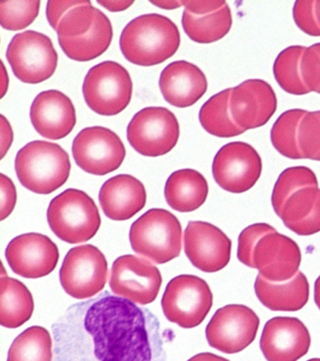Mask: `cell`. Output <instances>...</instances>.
Masks as SVG:
<instances>
[{
	"mask_svg": "<svg viewBox=\"0 0 320 361\" xmlns=\"http://www.w3.org/2000/svg\"><path fill=\"white\" fill-rule=\"evenodd\" d=\"M52 330L54 361H167L156 316L108 290L72 304Z\"/></svg>",
	"mask_w": 320,
	"mask_h": 361,
	"instance_id": "1",
	"label": "cell"
},
{
	"mask_svg": "<svg viewBox=\"0 0 320 361\" xmlns=\"http://www.w3.org/2000/svg\"><path fill=\"white\" fill-rule=\"evenodd\" d=\"M181 45L175 23L158 13L143 14L123 28L120 47L124 58L139 66L151 67L172 58Z\"/></svg>",
	"mask_w": 320,
	"mask_h": 361,
	"instance_id": "2",
	"label": "cell"
},
{
	"mask_svg": "<svg viewBox=\"0 0 320 361\" xmlns=\"http://www.w3.org/2000/svg\"><path fill=\"white\" fill-rule=\"evenodd\" d=\"M15 168L24 188L36 194L49 195L65 185L72 166L68 152L63 147L35 140L18 152Z\"/></svg>",
	"mask_w": 320,
	"mask_h": 361,
	"instance_id": "3",
	"label": "cell"
},
{
	"mask_svg": "<svg viewBox=\"0 0 320 361\" xmlns=\"http://www.w3.org/2000/svg\"><path fill=\"white\" fill-rule=\"evenodd\" d=\"M129 237L134 252L158 264H167L181 254V222L165 209L146 212L132 224Z\"/></svg>",
	"mask_w": 320,
	"mask_h": 361,
	"instance_id": "4",
	"label": "cell"
},
{
	"mask_svg": "<svg viewBox=\"0 0 320 361\" xmlns=\"http://www.w3.org/2000/svg\"><path fill=\"white\" fill-rule=\"evenodd\" d=\"M47 221L53 233L69 244L94 238L102 223L94 200L75 188L67 189L51 200Z\"/></svg>",
	"mask_w": 320,
	"mask_h": 361,
	"instance_id": "5",
	"label": "cell"
},
{
	"mask_svg": "<svg viewBox=\"0 0 320 361\" xmlns=\"http://www.w3.org/2000/svg\"><path fill=\"white\" fill-rule=\"evenodd\" d=\"M89 109L103 116H115L127 109L133 95L130 73L117 62H101L91 68L83 83Z\"/></svg>",
	"mask_w": 320,
	"mask_h": 361,
	"instance_id": "6",
	"label": "cell"
},
{
	"mask_svg": "<svg viewBox=\"0 0 320 361\" xmlns=\"http://www.w3.org/2000/svg\"><path fill=\"white\" fill-rule=\"evenodd\" d=\"M212 304L209 284L193 275H181L171 279L162 298L165 317L184 329H193L203 323Z\"/></svg>",
	"mask_w": 320,
	"mask_h": 361,
	"instance_id": "7",
	"label": "cell"
},
{
	"mask_svg": "<svg viewBox=\"0 0 320 361\" xmlns=\"http://www.w3.org/2000/svg\"><path fill=\"white\" fill-rule=\"evenodd\" d=\"M6 58L13 73L26 84H39L52 78L58 56L46 34L27 30L16 34L8 45Z\"/></svg>",
	"mask_w": 320,
	"mask_h": 361,
	"instance_id": "8",
	"label": "cell"
},
{
	"mask_svg": "<svg viewBox=\"0 0 320 361\" xmlns=\"http://www.w3.org/2000/svg\"><path fill=\"white\" fill-rule=\"evenodd\" d=\"M179 135L178 118L169 109L161 106L140 110L127 127L130 145L139 154L148 157H162L172 151Z\"/></svg>",
	"mask_w": 320,
	"mask_h": 361,
	"instance_id": "9",
	"label": "cell"
},
{
	"mask_svg": "<svg viewBox=\"0 0 320 361\" xmlns=\"http://www.w3.org/2000/svg\"><path fill=\"white\" fill-rule=\"evenodd\" d=\"M108 264L99 248L92 245L72 247L61 265L60 281L72 298L89 299L105 289Z\"/></svg>",
	"mask_w": 320,
	"mask_h": 361,
	"instance_id": "10",
	"label": "cell"
},
{
	"mask_svg": "<svg viewBox=\"0 0 320 361\" xmlns=\"http://www.w3.org/2000/svg\"><path fill=\"white\" fill-rule=\"evenodd\" d=\"M75 163L87 173L103 176L122 165L126 149L119 135L102 126L87 127L72 147Z\"/></svg>",
	"mask_w": 320,
	"mask_h": 361,
	"instance_id": "11",
	"label": "cell"
},
{
	"mask_svg": "<svg viewBox=\"0 0 320 361\" xmlns=\"http://www.w3.org/2000/svg\"><path fill=\"white\" fill-rule=\"evenodd\" d=\"M260 320L249 307L227 305L215 313L206 327L210 346L224 354H237L255 341Z\"/></svg>",
	"mask_w": 320,
	"mask_h": 361,
	"instance_id": "12",
	"label": "cell"
},
{
	"mask_svg": "<svg viewBox=\"0 0 320 361\" xmlns=\"http://www.w3.org/2000/svg\"><path fill=\"white\" fill-rule=\"evenodd\" d=\"M262 173V160L254 147L235 141L222 147L212 163L215 182L224 190L241 194L254 188Z\"/></svg>",
	"mask_w": 320,
	"mask_h": 361,
	"instance_id": "13",
	"label": "cell"
},
{
	"mask_svg": "<svg viewBox=\"0 0 320 361\" xmlns=\"http://www.w3.org/2000/svg\"><path fill=\"white\" fill-rule=\"evenodd\" d=\"M162 282L161 272L151 262L123 255L114 262L109 285L115 295L134 304L148 305L155 301Z\"/></svg>",
	"mask_w": 320,
	"mask_h": 361,
	"instance_id": "14",
	"label": "cell"
},
{
	"mask_svg": "<svg viewBox=\"0 0 320 361\" xmlns=\"http://www.w3.org/2000/svg\"><path fill=\"white\" fill-rule=\"evenodd\" d=\"M232 241L216 226L190 221L184 231V250L193 267L207 273L224 269L231 258Z\"/></svg>",
	"mask_w": 320,
	"mask_h": 361,
	"instance_id": "15",
	"label": "cell"
},
{
	"mask_svg": "<svg viewBox=\"0 0 320 361\" xmlns=\"http://www.w3.org/2000/svg\"><path fill=\"white\" fill-rule=\"evenodd\" d=\"M11 269L25 279H40L57 267L60 252L49 236L25 233L13 238L6 248Z\"/></svg>",
	"mask_w": 320,
	"mask_h": 361,
	"instance_id": "16",
	"label": "cell"
},
{
	"mask_svg": "<svg viewBox=\"0 0 320 361\" xmlns=\"http://www.w3.org/2000/svg\"><path fill=\"white\" fill-rule=\"evenodd\" d=\"M302 252L293 239L271 231L258 240L252 253V268L267 281H289L299 272Z\"/></svg>",
	"mask_w": 320,
	"mask_h": 361,
	"instance_id": "17",
	"label": "cell"
},
{
	"mask_svg": "<svg viewBox=\"0 0 320 361\" xmlns=\"http://www.w3.org/2000/svg\"><path fill=\"white\" fill-rule=\"evenodd\" d=\"M277 97L268 82L248 79L232 87L230 111L244 131L265 126L277 110Z\"/></svg>",
	"mask_w": 320,
	"mask_h": 361,
	"instance_id": "18",
	"label": "cell"
},
{
	"mask_svg": "<svg viewBox=\"0 0 320 361\" xmlns=\"http://www.w3.org/2000/svg\"><path fill=\"white\" fill-rule=\"evenodd\" d=\"M311 336L300 319L274 317L267 322L260 338L267 361H297L307 354Z\"/></svg>",
	"mask_w": 320,
	"mask_h": 361,
	"instance_id": "19",
	"label": "cell"
},
{
	"mask_svg": "<svg viewBox=\"0 0 320 361\" xmlns=\"http://www.w3.org/2000/svg\"><path fill=\"white\" fill-rule=\"evenodd\" d=\"M30 121L38 134L49 140L66 137L77 124V111L71 99L57 90L36 96L30 106Z\"/></svg>",
	"mask_w": 320,
	"mask_h": 361,
	"instance_id": "20",
	"label": "cell"
},
{
	"mask_svg": "<svg viewBox=\"0 0 320 361\" xmlns=\"http://www.w3.org/2000/svg\"><path fill=\"white\" fill-rule=\"evenodd\" d=\"M159 87L165 100L176 107L198 103L207 90V80L200 68L186 61H174L162 70Z\"/></svg>",
	"mask_w": 320,
	"mask_h": 361,
	"instance_id": "21",
	"label": "cell"
},
{
	"mask_svg": "<svg viewBox=\"0 0 320 361\" xmlns=\"http://www.w3.org/2000/svg\"><path fill=\"white\" fill-rule=\"evenodd\" d=\"M99 200L108 219L123 221L132 219L145 207L147 192L144 185L136 177L120 174L103 183Z\"/></svg>",
	"mask_w": 320,
	"mask_h": 361,
	"instance_id": "22",
	"label": "cell"
},
{
	"mask_svg": "<svg viewBox=\"0 0 320 361\" xmlns=\"http://www.w3.org/2000/svg\"><path fill=\"white\" fill-rule=\"evenodd\" d=\"M258 300L274 312H297L307 304L310 287L307 278L297 272L294 278L283 282L267 281L258 274L255 282Z\"/></svg>",
	"mask_w": 320,
	"mask_h": 361,
	"instance_id": "23",
	"label": "cell"
},
{
	"mask_svg": "<svg viewBox=\"0 0 320 361\" xmlns=\"http://www.w3.org/2000/svg\"><path fill=\"white\" fill-rule=\"evenodd\" d=\"M209 195V185L200 172L192 169H179L168 177L165 197L173 210L189 213L200 208Z\"/></svg>",
	"mask_w": 320,
	"mask_h": 361,
	"instance_id": "24",
	"label": "cell"
},
{
	"mask_svg": "<svg viewBox=\"0 0 320 361\" xmlns=\"http://www.w3.org/2000/svg\"><path fill=\"white\" fill-rule=\"evenodd\" d=\"M280 219L297 235L308 236L320 231V188L308 186L295 192L283 206Z\"/></svg>",
	"mask_w": 320,
	"mask_h": 361,
	"instance_id": "25",
	"label": "cell"
},
{
	"mask_svg": "<svg viewBox=\"0 0 320 361\" xmlns=\"http://www.w3.org/2000/svg\"><path fill=\"white\" fill-rule=\"evenodd\" d=\"M111 21L101 11L94 27L85 35L72 39H58L61 49L72 61L86 62L99 58L108 51L113 39Z\"/></svg>",
	"mask_w": 320,
	"mask_h": 361,
	"instance_id": "26",
	"label": "cell"
},
{
	"mask_svg": "<svg viewBox=\"0 0 320 361\" xmlns=\"http://www.w3.org/2000/svg\"><path fill=\"white\" fill-rule=\"evenodd\" d=\"M0 288V324L8 329L23 326L34 310L32 293L23 282L9 276H2Z\"/></svg>",
	"mask_w": 320,
	"mask_h": 361,
	"instance_id": "27",
	"label": "cell"
},
{
	"mask_svg": "<svg viewBox=\"0 0 320 361\" xmlns=\"http://www.w3.org/2000/svg\"><path fill=\"white\" fill-rule=\"evenodd\" d=\"M184 32L198 44H212L220 41L231 30L232 13L229 4L215 13L196 16L184 10L181 19Z\"/></svg>",
	"mask_w": 320,
	"mask_h": 361,
	"instance_id": "28",
	"label": "cell"
},
{
	"mask_svg": "<svg viewBox=\"0 0 320 361\" xmlns=\"http://www.w3.org/2000/svg\"><path fill=\"white\" fill-rule=\"evenodd\" d=\"M232 89L222 90L212 96L199 111V121L209 134L218 137H234L243 134L230 111Z\"/></svg>",
	"mask_w": 320,
	"mask_h": 361,
	"instance_id": "29",
	"label": "cell"
},
{
	"mask_svg": "<svg viewBox=\"0 0 320 361\" xmlns=\"http://www.w3.org/2000/svg\"><path fill=\"white\" fill-rule=\"evenodd\" d=\"M52 347L49 330L43 326H30L13 341L7 361H52Z\"/></svg>",
	"mask_w": 320,
	"mask_h": 361,
	"instance_id": "30",
	"label": "cell"
},
{
	"mask_svg": "<svg viewBox=\"0 0 320 361\" xmlns=\"http://www.w3.org/2000/svg\"><path fill=\"white\" fill-rule=\"evenodd\" d=\"M306 48L293 45L283 49L274 64V75L278 85L286 92L293 95H305L311 92L302 80L300 62Z\"/></svg>",
	"mask_w": 320,
	"mask_h": 361,
	"instance_id": "31",
	"label": "cell"
},
{
	"mask_svg": "<svg viewBox=\"0 0 320 361\" xmlns=\"http://www.w3.org/2000/svg\"><path fill=\"white\" fill-rule=\"evenodd\" d=\"M306 110L295 109L286 110L279 116L271 130L272 146L283 157L290 159H303L300 152L297 134L300 124L306 115Z\"/></svg>",
	"mask_w": 320,
	"mask_h": 361,
	"instance_id": "32",
	"label": "cell"
},
{
	"mask_svg": "<svg viewBox=\"0 0 320 361\" xmlns=\"http://www.w3.org/2000/svg\"><path fill=\"white\" fill-rule=\"evenodd\" d=\"M319 186L314 172L307 166H292L285 169L278 177L271 195V204L275 214L281 213L289 197L303 188Z\"/></svg>",
	"mask_w": 320,
	"mask_h": 361,
	"instance_id": "33",
	"label": "cell"
},
{
	"mask_svg": "<svg viewBox=\"0 0 320 361\" xmlns=\"http://www.w3.org/2000/svg\"><path fill=\"white\" fill-rule=\"evenodd\" d=\"M100 10L91 1L82 2L67 11L61 17L57 30L58 39H72L85 35L94 27L99 16Z\"/></svg>",
	"mask_w": 320,
	"mask_h": 361,
	"instance_id": "34",
	"label": "cell"
},
{
	"mask_svg": "<svg viewBox=\"0 0 320 361\" xmlns=\"http://www.w3.org/2000/svg\"><path fill=\"white\" fill-rule=\"evenodd\" d=\"M40 7L41 1L30 0L0 2V24L10 31L25 30L37 18Z\"/></svg>",
	"mask_w": 320,
	"mask_h": 361,
	"instance_id": "35",
	"label": "cell"
},
{
	"mask_svg": "<svg viewBox=\"0 0 320 361\" xmlns=\"http://www.w3.org/2000/svg\"><path fill=\"white\" fill-rule=\"evenodd\" d=\"M297 142L303 159L320 161V111L306 113L300 124Z\"/></svg>",
	"mask_w": 320,
	"mask_h": 361,
	"instance_id": "36",
	"label": "cell"
},
{
	"mask_svg": "<svg viewBox=\"0 0 320 361\" xmlns=\"http://www.w3.org/2000/svg\"><path fill=\"white\" fill-rule=\"evenodd\" d=\"M274 231L276 230L266 223H257L244 228L238 236V261L252 268V253L255 244L261 237Z\"/></svg>",
	"mask_w": 320,
	"mask_h": 361,
	"instance_id": "37",
	"label": "cell"
},
{
	"mask_svg": "<svg viewBox=\"0 0 320 361\" xmlns=\"http://www.w3.org/2000/svg\"><path fill=\"white\" fill-rule=\"evenodd\" d=\"M300 72L308 89L320 94V42L306 48L300 62Z\"/></svg>",
	"mask_w": 320,
	"mask_h": 361,
	"instance_id": "38",
	"label": "cell"
},
{
	"mask_svg": "<svg viewBox=\"0 0 320 361\" xmlns=\"http://www.w3.org/2000/svg\"><path fill=\"white\" fill-rule=\"evenodd\" d=\"M295 24L303 32L320 37V27L316 16V0H297L293 7Z\"/></svg>",
	"mask_w": 320,
	"mask_h": 361,
	"instance_id": "39",
	"label": "cell"
},
{
	"mask_svg": "<svg viewBox=\"0 0 320 361\" xmlns=\"http://www.w3.org/2000/svg\"><path fill=\"white\" fill-rule=\"evenodd\" d=\"M1 180V206H0V220L6 219L13 211L15 210L16 200H18V194H16V188L13 180L7 177L6 175L0 174Z\"/></svg>",
	"mask_w": 320,
	"mask_h": 361,
	"instance_id": "40",
	"label": "cell"
},
{
	"mask_svg": "<svg viewBox=\"0 0 320 361\" xmlns=\"http://www.w3.org/2000/svg\"><path fill=\"white\" fill-rule=\"evenodd\" d=\"M81 2H82V0H67V1L49 0L46 5V17L47 21H49L53 30H57L61 17L64 16L67 11L79 5Z\"/></svg>",
	"mask_w": 320,
	"mask_h": 361,
	"instance_id": "41",
	"label": "cell"
},
{
	"mask_svg": "<svg viewBox=\"0 0 320 361\" xmlns=\"http://www.w3.org/2000/svg\"><path fill=\"white\" fill-rule=\"evenodd\" d=\"M184 7L189 13L196 14V16H204L215 13L216 11L221 10L227 4L226 1H191V0H184Z\"/></svg>",
	"mask_w": 320,
	"mask_h": 361,
	"instance_id": "42",
	"label": "cell"
},
{
	"mask_svg": "<svg viewBox=\"0 0 320 361\" xmlns=\"http://www.w3.org/2000/svg\"><path fill=\"white\" fill-rule=\"evenodd\" d=\"M1 159L9 151L13 141V132L9 121L1 115Z\"/></svg>",
	"mask_w": 320,
	"mask_h": 361,
	"instance_id": "43",
	"label": "cell"
},
{
	"mask_svg": "<svg viewBox=\"0 0 320 361\" xmlns=\"http://www.w3.org/2000/svg\"><path fill=\"white\" fill-rule=\"evenodd\" d=\"M97 3L112 13H119V11L127 10L132 5H134V1H130V0H103L101 1V0H98Z\"/></svg>",
	"mask_w": 320,
	"mask_h": 361,
	"instance_id": "44",
	"label": "cell"
},
{
	"mask_svg": "<svg viewBox=\"0 0 320 361\" xmlns=\"http://www.w3.org/2000/svg\"><path fill=\"white\" fill-rule=\"evenodd\" d=\"M151 4L156 7L164 8V10H174V8H181L184 6L182 1H177V0H158V1H150Z\"/></svg>",
	"mask_w": 320,
	"mask_h": 361,
	"instance_id": "45",
	"label": "cell"
},
{
	"mask_svg": "<svg viewBox=\"0 0 320 361\" xmlns=\"http://www.w3.org/2000/svg\"><path fill=\"white\" fill-rule=\"evenodd\" d=\"M188 361H229L226 358L222 357L220 355L212 354V353H201L193 355Z\"/></svg>",
	"mask_w": 320,
	"mask_h": 361,
	"instance_id": "46",
	"label": "cell"
},
{
	"mask_svg": "<svg viewBox=\"0 0 320 361\" xmlns=\"http://www.w3.org/2000/svg\"><path fill=\"white\" fill-rule=\"evenodd\" d=\"M2 73H4V75H2L1 98L4 97L5 93L7 92L8 86H9V78H8L4 62H2Z\"/></svg>",
	"mask_w": 320,
	"mask_h": 361,
	"instance_id": "47",
	"label": "cell"
},
{
	"mask_svg": "<svg viewBox=\"0 0 320 361\" xmlns=\"http://www.w3.org/2000/svg\"><path fill=\"white\" fill-rule=\"evenodd\" d=\"M314 302H316V306L320 310V276L316 279L314 282Z\"/></svg>",
	"mask_w": 320,
	"mask_h": 361,
	"instance_id": "48",
	"label": "cell"
},
{
	"mask_svg": "<svg viewBox=\"0 0 320 361\" xmlns=\"http://www.w3.org/2000/svg\"><path fill=\"white\" fill-rule=\"evenodd\" d=\"M316 16L320 27V0L316 1Z\"/></svg>",
	"mask_w": 320,
	"mask_h": 361,
	"instance_id": "49",
	"label": "cell"
},
{
	"mask_svg": "<svg viewBox=\"0 0 320 361\" xmlns=\"http://www.w3.org/2000/svg\"><path fill=\"white\" fill-rule=\"evenodd\" d=\"M307 361H320V358H311V360Z\"/></svg>",
	"mask_w": 320,
	"mask_h": 361,
	"instance_id": "50",
	"label": "cell"
}]
</instances>
